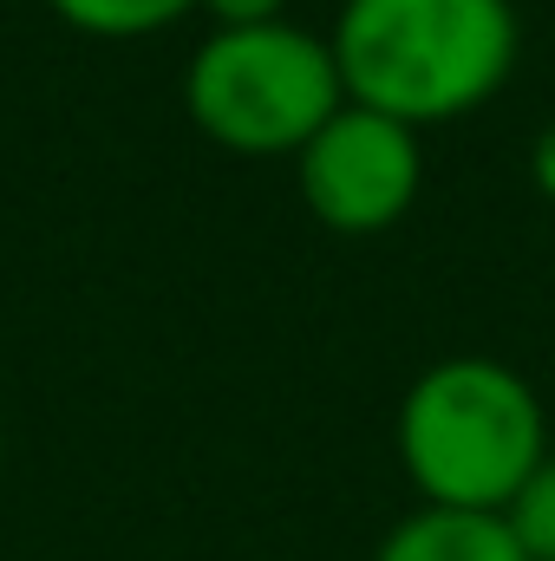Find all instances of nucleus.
<instances>
[{
    "instance_id": "f257e3e1",
    "label": "nucleus",
    "mask_w": 555,
    "mask_h": 561,
    "mask_svg": "<svg viewBox=\"0 0 555 561\" xmlns=\"http://www.w3.org/2000/svg\"><path fill=\"white\" fill-rule=\"evenodd\" d=\"M327 46L353 105L424 131L484 112L517 72L523 33L510 0H347Z\"/></svg>"
},
{
    "instance_id": "f03ea898",
    "label": "nucleus",
    "mask_w": 555,
    "mask_h": 561,
    "mask_svg": "<svg viewBox=\"0 0 555 561\" xmlns=\"http://www.w3.org/2000/svg\"><path fill=\"white\" fill-rule=\"evenodd\" d=\"M393 450L418 503L503 516L530 470L550 457V419L517 366L490 353H451L406 386Z\"/></svg>"
},
{
    "instance_id": "7ed1b4c3",
    "label": "nucleus",
    "mask_w": 555,
    "mask_h": 561,
    "mask_svg": "<svg viewBox=\"0 0 555 561\" xmlns=\"http://www.w3.org/2000/svg\"><path fill=\"white\" fill-rule=\"evenodd\" d=\"M347 105L327 33L294 20L269 26H209L183 66V112L229 157H294Z\"/></svg>"
},
{
    "instance_id": "20e7f679",
    "label": "nucleus",
    "mask_w": 555,
    "mask_h": 561,
    "mask_svg": "<svg viewBox=\"0 0 555 561\" xmlns=\"http://www.w3.org/2000/svg\"><path fill=\"white\" fill-rule=\"evenodd\" d=\"M294 183H301V203H307V216L320 229H333V236H380L418 203L424 150H418L412 125L347 99L314 138L294 150Z\"/></svg>"
},
{
    "instance_id": "39448f33",
    "label": "nucleus",
    "mask_w": 555,
    "mask_h": 561,
    "mask_svg": "<svg viewBox=\"0 0 555 561\" xmlns=\"http://www.w3.org/2000/svg\"><path fill=\"white\" fill-rule=\"evenodd\" d=\"M373 561H530L517 529L490 510H438V503H418L412 516H399Z\"/></svg>"
},
{
    "instance_id": "423d86ee",
    "label": "nucleus",
    "mask_w": 555,
    "mask_h": 561,
    "mask_svg": "<svg viewBox=\"0 0 555 561\" xmlns=\"http://www.w3.org/2000/svg\"><path fill=\"white\" fill-rule=\"evenodd\" d=\"M72 33H92V39H144V33H163L177 20H190L203 0H46Z\"/></svg>"
},
{
    "instance_id": "0eeeda50",
    "label": "nucleus",
    "mask_w": 555,
    "mask_h": 561,
    "mask_svg": "<svg viewBox=\"0 0 555 561\" xmlns=\"http://www.w3.org/2000/svg\"><path fill=\"white\" fill-rule=\"evenodd\" d=\"M503 523L517 529V542H523L530 561H555V444H550V457L530 470V483L510 496Z\"/></svg>"
},
{
    "instance_id": "6e6552de",
    "label": "nucleus",
    "mask_w": 555,
    "mask_h": 561,
    "mask_svg": "<svg viewBox=\"0 0 555 561\" xmlns=\"http://www.w3.org/2000/svg\"><path fill=\"white\" fill-rule=\"evenodd\" d=\"M196 13H209V26H269L287 20V0H203Z\"/></svg>"
},
{
    "instance_id": "1a4fd4ad",
    "label": "nucleus",
    "mask_w": 555,
    "mask_h": 561,
    "mask_svg": "<svg viewBox=\"0 0 555 561\" xmlns=\"http://www.w3.org/2000/svg\"><path fill=\"white\" fill-rule=\"evenodd\" d=\"M536 183H543V196L555 203V125L536 138Z\"/></svg>"
}]
</instances>
